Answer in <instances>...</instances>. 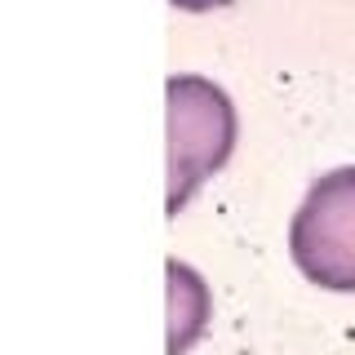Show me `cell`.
I'll return each instance as SVG.
<instances>
[{"mask_svg": "<svg viewBox=\"0 0 355 355\" xmlns=\"http://www.w3.org/2000/svg\"><path fill=\"white\" fill-rule=\"evenodd\" d=\"M169 214L191 200V191L214 169L227 164L236 147V111L231 98L205 76H169Z\"/></svg>", "mask_w": 355, "mask_h": 355, "instance_id": "cell-1", "label": "cell"}, {"mask_svg": "<svg viewBox=\"0 0 355 355\" xmlns=\"http://www.w3.org/2000/svg\"><path fill=\"white\" fill-rule=\"evenodd\" d=\"M288 253L311 284L355 293V164L311 182L288 222Z\"/></svg>", "mask_w": 355, "mask_h": 355, "instance_id": "cell-2", "label": "cell"}]
</instances>
